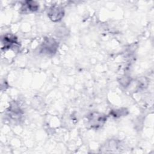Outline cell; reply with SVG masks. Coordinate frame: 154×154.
I'll return each mask as SVG.
<instances>
[{"mask_svg":"<svg viewBox=\"0 0 154 154\" xmlns=\"http://www.w3.org/2000/svg\"><path fill=\"white\" fill-rule=\"evenodd\" d=\"M106 117L105 115L100 113H92L88 117V122L92 128H97L102 126L105 122Z\"/></svg>","mask_w":154,"mask_h":154,"instance_id":"cell-1","label":"cell"},{"mask_svg":"<svg viewBox=\"0 0 154 154\" xmlns=\"http://www.w3.org/2000/svg\"><path fill=\"white\" fill-rule=\"evenodd\" d=\"M64 10L60 6L51 7L48 12V16L49 19L54 21L57 22L60 20L64 16Z\"/></svg>","mask_w":154,"mask_h":154,"instance_id":"cell-3","label":"cell"},{"mask_svg":"<svg viewBox=\"0 0 154 154\" xmlns=\"http://www.w3.org/2000/svg\"><path fill=\"white\" fill-rule=\"evenodd\" d=\"M38 5L35 1H26L25 4L24 5V10H28L29 11H35L38 10Z\"/></svg>","mask_w":154,"mask_h":154,"instance_id":"cell-4","label":"cell"},{"mask_svg":"<svg viewBox=\"0 0 154 154\" xmlns=\"http://www.w3.org/2000/svg\"><path fill=\"white\" fill-rule=\"evenodd\" d=\"M58 44L54 39L46 38L42 45L41 51L44 54H53L56 52Z\"/></svg>","mask_w":154,"mask_h":154,"instance_id":"cell-2","label":"cell"}]
</instances>
